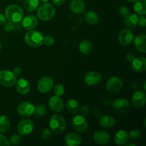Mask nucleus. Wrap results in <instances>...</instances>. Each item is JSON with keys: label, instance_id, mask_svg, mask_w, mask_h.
Listing matches in <instances>:
<instances>
[{"label": "nucleus", "instance_id": "20", "mask_svg": "<svg viewBox=\"0 0 146 146\" xmlns=\"http://www.w3.org/2000/svg\"><path fill=\"white\" fill-rule=\"evenodd\" d=\"M133 45L137 51L141 53L146 52V36L145 34H139L133 38Z\"/></svg>", "mask_w": 146, "mask_h": 146}, {"label": "nucleus", "instance_id": "23", "mask_svg": "<svg viewBox=\"0 0 146 146\" xmlns=\"http://www.w3.org/2000/svg\"><path fill=\"white\" fill-rule=\"evenodd\" d=\"M129 139L128 133L123 130H120L114 136V142L117 145H123L128 143Z\"/></svg>", "mask_w": 146, "mask_h": 146}, {"label": "nucleus", "instance_id": "15", "mask_svg": "<svg viewBox=\"0 0 146 146\" xmlns=\"http://www.w3.org/2000/svg\"><path fill=\"white\" fill-rule=\"evenodd\" d=\"M131 102H132L133 106L135 108H140L145 106L146 104V95L145 92L141 91H135L133 94Z\"/></svg>", "mask_w": 146, "mask_h": 146}, {"label": "nucleus", "instance_id": "3", "mask_svg": "<svg viewBox=\"0 0 146 146\" xmlns=\"http://www.w3.org/2000/svg\"><path fill=\"white\" fill-rule=\"evenodd\" d=\"M56 14V9L51 4L44 3L38 8L36 11L37 17L40 20L48 21L52 19Z\"/></svg>", "mask_w": 146, "mask_h": 146}, {"label": "nucleus", "instance_id": "1", "mask_svg": "<svg viewBox=\"0 0 146 146\" xmlns=\"http://www.w3.org/2000/svg\"><path fill=\"white\" fill-rule=\"evenodd\" d=\"M5 17L7 19L13 24L20 22L24 17L23 9L17 4H10L5 9Z\"/></svg>", "mask_w": 146, "mask_h": 146}, {"label": "nucleus", "instance_id": "5", "mask_svg": "<svg viewBox=\"0 0 146 146\" xmlns=\"http://www.w3.org/2000/svg\"><path fill=\"white\" fill-rule=\"evenodd\" d=\"M17 78L13 71L8 70L0 71V84L5 87H11L17 82Z\"/></svg>", "mask_w": 146, "mask_h": 146}, {"label": "nucleus", "instance_id": "52", "mask_svg": "<svg viewBox=\"0 0 146 146\" xmlns=\"http://www.w3.org/2000/svg\"><path fill=\"white\" fill-rule=\"evenodd\" d=\"M1 47H2V45H1V43L0 42V50L1 49Z\"/></svg>", "mask_w": 146, "mask_h": 146}, {"label": "nucleus", "instance_id": "37", "mask_svg": "<svg viewBox=\"0 0 146 146\" xmlns=\"http://www.w3.org/2000/svg\"><path fill=\"white\" fill-rule=\"evenodd\" d=\"M128 135L133 140H137L141 137V131H138V130H133V131H130Z\"/></svg>", "mask_w": 146, "mask_h": 146}, {"label": "nucleus", "instance_id": "31", "mask_svg": "<svg viewBox=\"0 0 146 146\" xmlns=\"http://www.w3.org/2000/svg\"><path fill=\"white\" fill-rule=\"evenodd\" d=\"M10 120L7 115H1L0 116V132L5 133L9 129Z\"/></svg>", "mask_w": 146, "mask_h": 146}, {"label": "nucleus", "instance_id": "19", "mask_svg": "<svg viewBox=\"0 0 146 146\" xmlns=\"http://www.w3.org/2000/svg\"><path fill=\"white\" fill-rule=\"evenodd\" d=\"M15 85L17 92L21 95H26V94H29V92L30 91L31 86H30L29 82L25 78H21L17 80Z\"/></svg>", "mask_w": 146, "mask_h": 146}, {"label": "nucleus", "instance_id": "53", "mask_svg": "<svg viewBox=\"0 0 146 146\" xmlns=\"http://www.w3.org/2000/svg\"><path fill=\"white\" fill-rule=\"evenodd\" d=\"M17 1H21V0H17Z\"/></svg>", "mask_w": 146, "mask_h": 146}, {"label": "nucleus", "instance_id": "39", "mask_svg": "<svg viewBox=\"0 0 146 146\" xmlns=\"http://www.w3.org/2000/svg\"><path fill=\"white\" fill-rule=\"evenodd\" d=\"M10 145L9 141L7 138V137L0 133V146H9Z\"/></svg>", "mask_w": 146, "mask_h": 146}, {"label": "nucleus", "instance_id": "46", "mask_svg": "<svg viewBox=\"0 0 146 146\" xmlns=\"http://www.w3.org/2000/svg\"><path fill=\"white\" fill-rule=\"evenodd\" d=\"M13 73L15 74L16 76H19L21 74V69L19 67H16V68H14V70H13Z\"/></svg>", "mask_w": 146, "mask_h": 146}, {"label": "nucleus", "instance_id": "28", "mask_svg": "<svg viewBox=\"0 0 146 146\" xmlns=\"http://www.w3.org/2000/svg\"><path fill=\"white\" fill-rule=\"evenodd\" d=\"M84 19L87 24H90V25H94V24H98V21H99V16L95 11H88V12L86 13Z\"/></svg>", "mask_w": 146, "mask_h": 146}, {"label": "nucleus", "instance_id": "9", "mask_svg": "<svg viewBox=\"0 0 146 146\" xmlns=\"http://www.w3.org/2000/svg\"><path fill=\"white\" fill-rule=\"evenodd\" d=\"M35 106L29 101L21 103L17 107V113L21 117H29L34 114Z\"/></svg>", "mask_w": 146, "mask_h": 146}, {"label": "nucleus", "instance_id": "45", "mask_svg": "<svg viewBox=\"0 0 146 146\" xmlns=\"http://www.w3.org/2000/svg\"><path fill=\"white\" fill-rule=\"evenodd\" d=\"M134 58H135V56H134V54H132V53H128V54L126 55L127 61H129L130 63L134 59Z\"/></svg>", "mask_w": 146, "mask_h": 146}, {"label": "nucleus", "instance_id": "38", "mask_svg": "<svg viewBox=\"0 0 146 146\" xmlns=\"http://www.w3.org/2000/svg\"><path fill=\"white\" fill-rule=\"evenodd\" d=\"M118 13L121 15V17L125 18L128 14H129V9L126 6H121L118 9Z\"/></svg>", "mask_w": 146, "mask_h": 146}, {"label": "nucleus", "instance_id": "25", "mask_svg": "<svg viewBox=\"0 0 146 146\" xmlns=\"http://www.w3.org/2000/svg\"><path fill=\"white\" fill-rule=\"evenodd\" d=\"M78 48H79V51H81V54H83L84 55H88V54H91V52L92 51V42L88 39L83 40V41H81V43L79 44Z\"/></svg>", "mask_w": 146, "mask_h": 146}, {"label": "nucleus", "instance_id": "30", "mask_svg": "<svg viewBox=\"0 0 146 146\" xmlns=\"http://www.w3.org/2000/svg\"><path fill=\"white\" fill-rule=\"evenodd\" d=\"M39 5V0H24V7L28 12H33L37 9Z\"/></svg>", "mask_w": 146, "mask_h": 146}, {"label": "nucleus", "instance_id": "11", "mask_svg": "<svg viewBox=\"0 0 146 146\" xmlns=\"http://www.w3.org/2000/svg\"><path fill=\"white\" fill-rule=\"evenodd\" d=\"M84 82L86 85L90 86H97L101 83L102 79V76L98 72L95 71H88L84 76Z\"/></svg>", "mask_w": 146, "mask_h": 146}, {"label": "nucleus", "instance_id": "24", "mask_svg": "<svg viewBox=\"0 0 146 146\" xmlns=\"http://www.w3.org/2000/svg\"><path fill=\"white\" fill-rule=\"evenodd\" d=\"M99 124L102 128L109 129L115 125V119L111 115H103L100 117Z\"/></svg>", "mask_w": 146, "mask_h": 146}, {"label": "nucleus", "instance_id": "51", "mask_svg": "<svg viewBox=\"0 0 146 146\" xmlns=\"http://www.w3.org/2000/svg\"><path fill=\"white\" fill-rule=\"evenodd\" d=\"M143 89H144V91H145V82L143 83Z\"/></svg>", "mask_w": 146, "mask_h": 146}, {"label": "nucleus", "instance_id": "10", "mask_svg": "<svg viewBox=\"0 0 146 146\" xmlns=\"http://www.w3.org/2000/svg\"><path fill=\"white\" fill-rule=\"evenodd\" d=\"M34 128V124L31 120L24 119L20 121L17 126V131L21 135H29L32 133Z\"/></svg>", "mask_w": 146, "mask_h": 146}, {"label": "nucleus", "instance_id": "41", "mask_svg": "<svg viewBox=\"0 0 146 146\" xmlns=\"http://www.w3.org/2000/svg\"><path fill=\"white\" fill-rule=\"evenodd\" d=\"M138 24L141 27H145L146 25V19L145 15H141V17H138Z\"/></svg>", "mask_w": 146, "mask_h": 146}, {"label": "nucleus", "instance_id": "47", "mask_svg": "<svg viewBox=\"0 0 146 146\" xmlns=\"http://www.w3.org/2000/svg\"><path fill=\"white\" fill-rule=\"evenodd\" d=\"M101 114V111H100L98 108H95L94 110V115H95L96 117H99L100 115Z\"/></svg>", "mask_w": 146, "mask_h": 146}, {"label": "nucleus", "instance_id": "27", "mask_svg": "<svg viewBox=\"0 0 146 146\" xmlns=\"http://www.w3.org/2000/svg\"><path fill=\"white\" fill-rule=\"evenodd\" d=\"M133 5L134 11L138 15H145L146 14V0H136Z\"/></svg>", "mask_w": 146, "mask_h": 146}, {"label": "nucleus", "instance_id": "43", "mask_svg": "<svg viewBox=\"0 0 146 146\" xmlns=\"http://www.w3.org/2000/svg\"><path fill=\"white\" fill-rule=\"evenodd\" d=\"M66 0H51L52 4L56 6H61L64 4Z\"/></svg>", "mask_w": 146, "mask_h": 146}, {"label": "nucleus", "instance_id": "49", "mask_svg": "<svg viewBox=\"0 0 146 146\" xmlns=\"http://www.w3.org/2000/svg\"><path fill=\"white\" fill-rule=\"evenodd\" d=\"M40 1H41V2H43V3H46V2H48L49 0H40Z\"/></svg>", "mask_w": 146, "mask_h": 146}, {"label": "nucleus", "instance_id": "36", "mask_svg": "<svg viewBox=\"0 0 146 146\" xmlns=\"http://www.w3.org/2000/svg\"><path fill=\"white\" fill-rule=\"evenodd\" d=\"M55 43V38L53 36L51 35H47L44 37V41H43V44L46 46H53Z\"/></svg>", "mask_w": 146, "mask_h": 146}, {"label": "nucleus", "instance_id": "26", "mask_svg": "<svg viewBox=\"0 0 146 146\" xmlns=\"http://www.w3.org/2000/svg\"><path fill=\"white\" fill-rule=\"evenodd\" d=\"M125 23L127 27L130 28H135L138 24V16L137 14L131 13L125 17Z\"/></svg>", "mask_w": 146, "mask_h": 146}, {"label": "nucleus", "instance_id": "40", "mask_svg": "<svg viewBox=\"0 0 146 146\" xmlns=\"http://www.w3.org/2000/svg\"><path fill=\"white\" fill-rule=\"evenodd\" d=\"M4 29H5V31L9 32V31H11L13 29H14V24H13V23L10 22V21H8V22H6L5 24H4Z\"/></svg>", "mask_w": 146, "mask_h": 146}, {"label": "nucleus", "instance_id": "6", "mask_svg": "<svg viewBox=\"0 0 146 146\" xmlns=\"http://www.w3.org/2000/svg\"><path fill=\"white\" fill-rule=\"evenodd\" d=\"M71 124L76 131L78 133H84L88 130V123L84 115H77L71 120Z\"/></svg>", "mask_w": 146, "mask_h": 146}, {"label": "nucleus", "instance_id": "12", "mask_svg": "<svg viewBox=\"0 0 146 146\" xmlns=\"http://www.w3.org/2000/svg\"><path fill=\"white\" fill-rule=\"evenodd\" d=\"M133 34L132 31L128 29H123L118 34V39L120 44L123 46H128L133 41Z\"/></svg>", "mask_w": 146, "mask_h": 146}, {"label": "nucleus", "instance_id": "8", "mask_svg": "<svg viewBox=\"0 0 146 146\" xmlns=\"http://www.w3.org/2000/svg\"><path fill=\"white\" fill-rule=\"evenodd\" d=\"M54 80L51 76H45L40 78L37 84L38 91L41 94H46L54 88Z\"/></svg>", "mask_w": 146, "mask_h": 146}, {"label": "nucleus", "instance_id": "33", "mask_svg": "<svg viewBox=\"0 0 146 146\" xmlns=\"http://www.w3.org/2000/svg\"><path fill=\"white\" fill-rule=\"evenodd\" d=\"M22 141V138H21V135L19 134H13L11 137H10L9 143L11 144L12 145H18Z\"/></svg>", "mask_w": 146, "mask_h": 146}, {"label": "nucleus", "instance_id": "2", "mask_svg": "<svg viewBox=\"0 0 146 146\" xmlns=\"http://www.w3.org/2000/svg\"><path fill=\"white\" fill-rule=\"evenodd\" d=\"M44 37V35L41 31L32 29L26 33L24 40L27 45L36 48L41 46L43 44Z\"/></svg>", "mask_w": 146, "mask_h": 146}, {"label": "nucleus", "instance_id": "42", "mask_svg": "<svg viewBox=\"0 0 146 146\" xmlns=\"http://www.w3.org/2000/svg\"><path fill=\"white\" fill-rule=\"evenodd\" d=\"M89 108H88V106H84L81 107V109H80V112H81V115H88V113H89Z\"/></svg>", "mask_w": 146, "mask_h": 146}, {"label": "nucleus", "instance_id": "17", "mask_svg": "<svg viewBox=\"0 0 146 146\" xmlns=\"http://www.w3.org/2000/svg\"><path fill=\"white\" fill-rule=\"evenodd\" d=\"M21 26L23 28L26 30H32L34 29L38 25V19L34 15H27L21 20Z\"/></svg>", "mask_w": 146, "mask_h": 146}, {"label": "nucleus", "instance_id": "22", "mask_svg": "<svg viewBox=\"0 0 146 146\" xmlns=\"http://www.w3.org/2000/svg\"><path fill=\"white\" fill-rule=\"evenodd\" d=\"M64 141L68 146H78L81 143V138L78 133H70L66 135Z\"/></svg>", "mask_w": 146, "mask_h": 146}, {"label": "nucleus", "instance_id": "4", "mask_svg": "<svg viewBox=\"0 0 146 146\" xmlns=\"http://www.w3.org/2000/svg\"><path fill=\"white\" fill-rule=\"evenodd\" d=\"M66 123L63 116L60 115H54L50 118L49 128L52 133L55 134H60L66 129Z\"/></svg>", "mask_w": 146, "mask_h": 146}, {"label": "nucleus", "instance_id": "29", "mask_svg": "<svg viewBox=\"0 0 146 146\" xmlns=\"http://www.w3.org/2000/svg\"><path fill=\"white\" fill-rule=\"evenodd\" d=\"M66 108L68 113L75 114L79 111V104L75 99H68L66 104Z\"/></svg>", "mask_w": 146, "mask_h": 146}, {"label": "nucleus", "instance_id": "35", "mask_svg": "<svg viewBox=\"0 0 146 146\" xmlns=\"http://www.w3.org/2000/svg\"><path fill=\"white\" fill-rule=\"evenodd\" d=\"M54 92L56 96H61L64 95V93H65V88H64V86H63L62 84H56V85L55 86V87L54 88Z\"/></svg>", "mask_w": 146, "mask_h": 146}, {"label": "nucleus", "instance_id": "13", "mask_svg": "<svg viewBox=\"0 0 146 146\" xmlns=\"http://www.w3.org/2000/svg\"><path fill=\"white\" fill-rule=\"evenodd\" d=\"M48 106L49 108L53 112H55L58 113L61 111H63L64 108V101L61 96H53L50 98L49 101H48Z\"/></svg>", "mask_w": 146, "mask_h": 146}, {"label": "nucleus", "instance_id": "50", "mask_svg": "<svg viewBox=\"0 0 146 146\" xmlns=\"http://www.w3.org/2000/svg\"><path fill=\"white\" fill-rule=\"evenodd\" d=\"M125 145L126 146H130V145H132V146H135V144H131V143H128V144H125Z\"/></svg>", "mask_w": 146, "mask_h": 146}, {"label": "nucleus", "instance_id": "48", "mask_svg": "<svg viewBox=\"0 0 146 146\" xmlns=\"http://www.w3.org/2000/svg\"><path fill=\"white\" fill-rule=\"evenodd\" d=\"M128 3H134L136 0H126Z\"/></svg>", "mask_w": 146, "mask_h": 146}, {"label": "nucleus", "instance_id": "16", "mask_svg": "<svg viewBox=\"0 0 146 146\" xmlns=\"http://www.w3.org/2000/svg\"><path fill=\"white\" fill-rule=\"evenodd\" d=\"M132 69L136 73H143L146 70V58L143 56L135 57L131 62Z\"/></svg>", "mask_w": 146, "mask_h": 146}, {"label": "nucleus", "instance_id": "44", "mask_svg": "<svg viewBox=\"0 0 146 146\" xmlns=\"http://www.w3.org/2000/svg\"><path fill=\"white\" fill-rule=\"evenodd\" d=\"M7 18H6L5 15L2 14H0V25H3L7 22Z\"/></svg>", "mask_w": 146, "mask_h": 146}, {"label": "nucleus", "instance_id": "34", "mask_svg": "<svg viewBox=\"0 0 146 146\" xmlns=\"http://www.w3.org/2000/svg\"><path fill=\"white\" fill-rule=\"evenodd\" d=\"M41 137L43 140L48 141V140H49L50 138H51V137H52V131H51L50 128H44V129L41 131Z\"/></svg>", "mask_w": 146, "mask_h": 146}, {"label": "nucleus", "instance_id": "18", "mask_svg": "<svg viewBox=\"0 0 146 146\" xmlns=\"http://www.w3.org/2000/svg\"><path fill=\"white\" fill-rule=\"evenodd\" d=\"M69 9L76 14H81L86 11V4L84 0H72L70 2Z\"/></svg>", "mask_w": 146, "mask_h": 146}, {"label": "nucleus", "instance_id": "7", "mask_svg": "<svg viewBox=\"0 0 146 146\" xmlns=\"http://www.w3.org/2000/svg\"><path fill=\"white\" fill-rule=\"evenodd\" d=\"M123 81L120 77L112 76L108 79L106 84V88L109 92L111 93H118L123 88Z\"/></svg>", "mask_w": 146, "mask_h": 146}, {"label": "nucleus", "instance_id": "32", "mask_svg": "<svg viewBox=\"0 0 146 146\" xmlns=\"http://www.w3.org/2000/svg\"><path fill=\"white\" fill-rule=\"evenodd\" d=\"M46 113V108L45 106L42 105V104H39V105L35 106V111H34V114L38 117H43Z\"/></svg>", "mask_w": 146, "mask_h": 146}, {"label": "nucleus", "instance_id": "21", "mask_svg": "<svg viewBox=\"0 0 146 146\" xmlns=\"http://www.w3.org/2000/svg\"><path fill=\"white\" fill-rule=\"evenodd\" d=\"M94 140L98 145H106L110 141V135L106 131H98L94 133Z\"/></svg>", "mask_w": 146, "mask_h": 146}, {"label": "nucleus", "instance_id": "14", "mask_svg": "<svg viewBox=\"0 0 146 146\" xmlns=\"http://www.w3.org/2000/svg\"><path fill=\"white\" fill-rule=\"evenodd\" d=\"M113 107L116 112L119 113H124L129 110L130 102L126 98H118L113 102Z\"/></svg>", "mask_w": 146, "mask_h": 146}]
</instances>
